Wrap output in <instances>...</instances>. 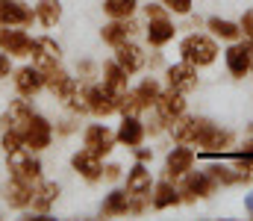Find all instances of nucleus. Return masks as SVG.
Here are the masks:
<instances>
[{
  "mask_svg": "<svg viewBox=\"0 0 253 221\" xmlns=\"http://www.w3.org/2000/svg\"><path fill=\"white\" fill-rule=\"evenodd\" d=\"M12 80H15L18 94H24V97H36V94L44 88V71H42L39 65H24V68H18V71L12 74Z\"/></svg>",
  "mask_w": 253,
  "mask_h": 221,
  "instance_id": "nucleus-15",
  "label": "nucleus"
},
{
  "mask_svg": "<svg viewBox=\"0 0 253 221\" xmlns=\"http://www.w3.org/2000/svg\"><path fill=\"white\" fill-rule=\"evenodd\" d=\"M59 56H62V47L50 36L36 39V44H33V65H39L42 71H47V68L59 65Z\"/></svg>",
  "mask_w": 253,
  "mask_h": 221,
  "instance_id": "nucleus-18",
  "label": "nucleus"
},
{
  "mask_svg": "<svg viewBox=\"0 0 253 221\" xmlns=\"http://www.w3.org/2000/svg\"><path fill=\"white\" fill-rule=\"evenodd\" d=\"M115 142H118V139H115V133H112L106 124H91V127H85V133H83V147L91 150V153H97L100 159L112 153Z\"/></svg>",
  "mask_w": 253,
  "mask_h": 221,
  "instance_id": "nucleus-11",
  "label": "nucleus"
},
{
  "mask_svg": "<svg viewBox=\"0 0 253 221\" xmlns=\"http://www.w3.org/2000/svg\"><path fill=\"white\" fill-rule=\"evenodd\" d=\"M121 174H124V168H121L118 162H109V165H103V180H112V183H115Z\"/></svg>",
  "mask_w": 253,
  "mask_h": 221,
  "instance_id": "nucleus-37",
  "label": "nucleus"
},
{
  "mask_svg": "<svg viewBox=\"0 0 253 221\" xmlns=\"http://www.w3.org/2000/svg\"><path fill=\"white\" fill-rule=\"evenodd\" d=\"M206 27H209V33H212L215 39H224V42H239V39H242V27H239L236 21H227V18H209Z\"/></svg>",
  "mask_w": 253,
  "mask_h": 221,
  "instance_id": "nucleus-30",
  "label": "nucleus"
},
{
  "mask_svg": "<svg viewBox=\"0 0 253 221\" xmlns=\"http://www.w3.org/2000/svg\"><path fill=\"white\" fill-rule=\"evenodd\" d=\"M56 198H59V186H56V183H44V180H42V183L36 186V192H33V204H30V207H33L39 216H47V213H50V207L56 204Z\"/></svg>",
  "mask_w": 253,
  "mask_h": 221,
  "instance_id": "nucleus-25",
  "label": "nucleus"
},
{
  "mask_svg": "<svg viewBox=\"0 0 253 221\" xmlns=\"http://www.w3.org/2000/svg\"><path fill=\"white\" fill-rule=\"evenodd\" d=\"M33 192H36V186H27V183L12 180V183L6 186V204H9L12 210H30Z\"/></svg>",
  "mask_w": 253,
  "mask_h": 221,
  "instance_id": "nucleus-27",
  "label": "nucleus"
},
{
  "mask_svg": "<svg viewBox=\"0 0 253 221\" xmlns=\"http://www.w3.org/2000/svg\"><path fill=\"white\" fill-rule=\"evenodd\" d=\"M251 74H253V65H251Z\"/></svg>",
  "mask_w": 253,
  "mask_h": 221,
  "instance_id": "nucleus-41",
  "label": "nucleus"
},
{
  "mask_svg": "<svg viewBox=\"0 0 253 221\" xmlns=\"http://www.w3.org/2000/svg\"><path fill=\"white\" fill-rule=\"evenodd\" d=\"M144 136H147V130H144L141 115H124L121 124H118V130H115V139L126 147H138L144 142Z\"/></svg>",
  "mask_w": 253,
  "mask_h": 221,
  "instance_id": "nucleus-19",
  "label": "nucleus"
},
{
  "mask_svg": "<svg viewBox=\"0 0 253 221\" xmlns=\"http://www.w3.org/2000/svg\"><path fill=\"white\" fill-rule=\"evenodd\" d=\"M183 201V195H180V186H174V180H162V183H153V198H150V204H153V210H168V207H177Z\"/></svg>",
  "mask_w": 253,
  "mask_h": 221,
  "instance_id": "nucleus-22",
  "label": "nucleus"
},
{
  "mask_svg": "<svg viewBox=\"0 0 253 221\" xmlns=\"http://www.w3.org/2000/svg\"><path fill=\"white\" fill-rule=\"evenodd\" d=\"M132 150H135V159H138V162H150V159H153V150H147V147H132Z\"/></svg>",
  "mask_w": 253,
  "mask_h": 221,
  "instance_id": "nucleus-39",
  "label": "nucleus"
},
{
  "mask_svg": "<svg viewBox=\"0 0 253 221\" xmlns=\"http://www.w3.org/2000/svg\"><path fill=\"white\" fill-rule=\"evenodd\" d=\"M33 115H36L33 103H30V100H24V94H21L18 100H12V103H9V109L0 115V124H3V130H18V133H24Z\"/></svg>",
  "mask_w": 253,
  "mask_h": 221,
  "instance_id": "nucleus-12",
  "label": "nucleus"
},
{
  "mask_svg": "<svg viewBox=\"0 0 253 221\" xmlns=\"http://www.w3.org/2000/svg\"><path fill=\"white\" fill-rule=\"evenodd\" d=\"M206 174H209L218 186H236V183H242L239 171H236V168H230V165H209V168H206Z\"/></svg>",
  "mask_w": 253,
  "mask_h": 221,
  "instance_id": "nucleus-32",
  "label": "nucleus"
},
{
  "mask_svg": "<svg viewBox=\"0 0 253 221\" xmlns=\"http://www.w3.org/2000/svg\"><path fill=\"white\" fill-rule=\"evenodd\" d=\"M168 12H174V15H189L191 6H194V0H159Z\"/></svg>",
  "mask_w": 253,
  "mask_h": 221,
  "instance_id": "nucleus-34",
  "label": "nucleus"
},
{
  "mask_svg": "<svg viewBox=\"0 0 253 221\" xmlns=\"http://www.w3.org/2000/svg\"><path fill=\"white\" fill-rule=\"evenodd\" d=\"M53 142V124L44 118V115H33L30 118V124H27V130H24V147L27 150H33V153H39V150H47Z\"/></svg>",
  "mask_w": 253,
  "mask_h": 221,
  "instance_id": "nucleus-7",
  "label": "nucleus"
},
{
  "mask_svg": "<svg viewBox=\"0 0 253 221\" xmlns=\"http://www.w3.org/2000/svg\"><path fill=\"white\" fill-rule=\"evenodd\" d=\"M138 27L129 21V18H112V24H106L103 30H100V39L106 42V44H112V47H118L121 42L126 39H132V33H135Z\"/></svg>",
  "mask_w": 253,
  "mask_h": 221,
  "instance_id": "nucleus-23",
  "label": "nucleus"
},
{
  "mask_svg": "<svg viewBox=\"0 0 253 221\" xmlns=\"http://www.w3.org/2000/svg\"><path fill=\"white\" fill-rule=\"evenodd\" d=\"M0 147H3L6 156L18 153V150L24 147V133H18V130H3V136H0Z\"/></svg>",
  "mask_w": 253,
  "mask_h": 221,
  "instance_id": "nucleus-33",
  "label": "nucleus"
},
{
  "mask_svg": "<svg viewBox=\"0 0 253 221\" xmlns=\"http://www.w3.org/2000/svg\"><path fill=\"white\" fill-rule=\"evenodd\" d=\"M36 12L21 0H0V27H30Z\"/></svg>",
  "mask_w": 253,
  "mask_h": 221,
  "instance_id": "nucleus-14",
  "label": "nucleus"
},
{
  "mask_svg": "<svg viewBox=\"0 0 253 221\" xmlns=\"http://www.w3.org/2000/svg\"><path fill=\"white\" fill-rule=\"evenodd\" d=\"M174 36H177V27L171 24V18L147 21V27H144V39L150 47H165L168 42H174Z\"/></svg>",
  "mask_w": 253,
  "mask_h": 221,
  "instance_id": "nucleus-21",
  "label": "nucleus"
},
{
  "mask_svg": "<svg viewBox=\"0 0 253 221\" xmlns=\"http://www.w3.org/2000/svg\"><path fill=\"white\" fill-rule=\"evenodd\" d=\"M144 18L147 21H159V18H168V9L162 3H147L144 6Z\"/></svg>",
  "mask_w": 253,
  "mask_h": 221,
  "instance_id": "nucleus-35",
  "label": "nucleus"
},
{
  "mask_svg": "<svg viewBox=\"0 0 253 221\" xmlns=\"http://www.w3.org/2000/svg\"><path fill=\"white\" fill-rule=\"evenodd\" d=\"M33 44L36 39L24 27H0V50L9 56H33Z\"/></svg>",
  "mask_w": 253,
  "mask_h": 221,
  "instance_id": "nucleus-9",
  "label": "nucleus"
},
{
  "mask_svg": "<svg viewBox=\"0 0 253 221\" xmlns=\"http://www.w3.org/2000/svg\"><path fill=\"white\" fill-rule=\"evenodd\" d=\"M103 86L109 88V91H115V94H124L126 88H129V74L112 59V62H103Z\"/></svg>",
  "mask_w": 253,
  "mask_h": 221,
  "instance_id": "nucleus-26",
  "label": "nucleus"
},
{
  "mask_svg": "<svg viewBox=\"0 0 253 221\" xmlns=\"http://www.w3.org/2000/svg\"><path fill=\"white\" fill-rule=\"evenodd\" d=\"M168 88H177V91H183V94H189L197 88V68L191 65V62H177V65H168Z\"/></svg>",
  "mask_w": 253,
  "mask_h": 221,
  "instance_id": "nucleus-17",
  "label": "nucleus"
},
{
  "mask_svg": "<svg viewBox=\"0 0 253 221\" xmlns=\"http://www.w3.org/2000/svg\"><path fill=\"white\" fill-rule=\"evenodd\" d=\"M215 189H218V183L206 174V171H194L191 168L189 174L183 177V186H180V195H183V201H197V198H209V195H215Z\"/></svg>",
  "mask_w": 253,
  "mask_h": 221,
  "instance_id": "nucleus-10",
  "label": "nucleus"
},
{
  "mask_svg": "<svg viewBox=\"0 0 253 221\" xmlns=\"http://www.w3.org/2000/svg\"><path fill=\"white\" fill-rule=\"evenodd\" d=\"M12 56H9V53H6V50H3V53H0V80H6V77H12Z\"/></svg>",
  "mask_w": 253,
  "mask_h": 221,
  "instance_id": "nucleus-38",
  "label": "nucleus"
},
{
  "mask_svg": "<svg viewBox=\"0 0 253 221\" xmlns=\"http://www.w3.org/2000/svg\"><path fill=\"white\" fill-rule=\"evenodd\" d=\"M33 12H36V21L42 27H56L62 21V3L59 0H39Z\"/></svg>",
  "mask_w": 253,
  "mask_h": 221,
  "instance_id": "nucleus-29",
  "label": "nucleus"
},
{
  "mask_svg": "<svg viewBox=\"0 0 253 221\" xmlns=\"http://www.w3.org/2000/svg\"><path fill=\"white\" fill-rule=\"evenodd\" d=\"M83 97H85L88 112H91V115H100V118L115 115V112L121 109V94L109 91L103 83H91V86H85V88H83Z\"/></svg>",
  "mask_w": 253,
  "mask_h": 221,
  "instance_id": "nucleus-4",
  "label": "nucleus"
},
{
  "mask_svg": "<svg viewBox=\"0 0 253 221\" xmlns=\"http://www.w3.org/2000/svg\"><path fill=\"white\" fill-rule=\"evenodd\" d=\"M71 168L83 177V180H88V183H97V180H103V159L97 156V153H91V150H77L74 156H71Z\"/></svg>",
  "mask_w": 253,
  "mask_h": 221,
  "instance_id": "nucleus-13",
  "label": "nucleus"
},
{
  "mask_svg": "<svg viewBox=\"0 0 253 221\" xmlns=\"http://www.w3.org/2000/svg\"><path fill=\"white\" fill-rule=\"evenodd\" d=\"M156 109H159V112H162L168 121H174V118L186 115L189 103H186V94H183V91H177V88H165V91H159Z\"/></svg>",
  "mask_w": 253,
  "mask_h": 221,
  "instance_id": "nucleus-20",
  "label": "nucleus"
},
{
  "mask_svg": "<svg viewBox=\"0 0 253 221\" xmlns=\"http://www.w3.org/2000/svg\"><path fill=\"white\" fill-rule=\"evenodd\" d=\"M239 27H242V36H245V39H253V9H251V12H245V15H242Z\"/></svg>",
  "mask_w": 253,
  "mask_h": 221,
  "instance_id": "nucleus-36",
  "label": "nucleus"
},
{
  "mask_svg": "<svg viewBox=\"0 0 253 221\" xmlns=\"http://www.w3.org/2000/svg\"><path fill=\"white\" fill-rule=\"evenodd\" d=\"M138 9V0H103V12L109 18H132Z\"/></svg>",
  "mask_w": 253,
  "mask_h": 221,
  "instance_id": "nucleus-31",
  "label": "nucleus"
},
{
  "mask_svg": "<svg viewBox=\"0 0 253 221\" xmlns=\"http://www.w3.org/2000/svg\"><path fill=\"white\" fill-rule=\"evenodd\" d=\"M224 62H227V71L233 77H245L251 74L253 65V39H239V42H230L227 53H224Z\"/></svg>",
  "mask_w": 253,
  "mask_h": 221,
  "instance_id": "nucleus-8",
  "label": "nucleus"
},
{
  "mask_svg": "<svg viewBox=\"0 0 253 221\" xmlns=\"http://www.w3.org/2000/svg\"><path fill=\"white\" fill-rule=\"evenodd\" d=\"M194 159H197L194 147L177 142V147H171L168 156H165V177L168 180H183L191 168H194Z\"/></svg>",
  "mask_w": 253,
  "mask_h": 221,
  "instance_id": "nucleus-6",
  "label": "nucleus"
},
{
  "mask_svg": "<svg viewBox=\"0 0 253 221\" xmlns=\"http://www.w3.org/2000/svg\"><path fill=\"white\" fill-rule=\"evenodd\" d=\"M9 174H12V180H18V183L39 186V183H42V162L33 156V150L21 147L18 153L9 156Z\"/></svg>",
  "mask_w": 253,
  "mask_h": 221,
  "instance_id": "nucleus-5",
  "label": "nucleus"
},
{
  "mask_svg": "<svg viewBox=\"0 0 253 221\" xmlns=\"http://www.w3.org/2000/svg\"><path fill=\"white\" fill-rule=\"evenodd\" d=\"M91 71H94V65H91V62H80V74H83V80H88Z\"/></svg>",
  "mask_w": 253,
  "mask_h": 221,
  "instance_id": "nucleus-40",
  "label": "nucleus"
},
{
  "mask_svg": "<svg viewBox=\"0 0 253 221\" xmlns=\"http://www.w3.org/2000/svg\"><path fill=\"white\" fill-rule=\"evenodd\" d=\"M233 142H236V136L230 130L218 127L209 118H197V130H194V139H191L194 147H200L206 153H224V150L233 147Z\"/></svg>",
  "mask_w": 253,
  "mask_h": 221,
  "instance_id": "nucleus-2",
  "label": "nucleus"
},
{
  "mask_svg": "<svg viewBox=\"0 0 253 221\" xmlns=\"http://www.w3.org/2000/svg\"><path fill=\"white\" fill-rule=\"evenodd\" d=\"M129 213V192L126 189H115L106 195L103 207H100V216L103 219H115V216H126Z\"/></svg>",
  "mask_w": 253,
  "mask_h": 221,
  "instance_id": "nucleus-28",
  "label": "nucleus"
},
{
  "mask_svg": "<svg viewBox=\"0 0 253 221\" xmlns=\"http://www.w3.org/2000/svg\"><path fill=\"white\" fill-rule=\"evenodd\" d=\"M115 62H118L129 77H132V74H138L144 65H147V53H144L135 42H129V39H126V42H121V44L115 47Z\"/></svg>",
  "mask_w": 253,
  "mask_h": 221,
  "instance_id": "nucleus-16",
  "label": "nucleus"
},
{
  "mask_svg": "<svg viewBox=\"0 0 253 221\" xmlns=\"http://www.w3.org/2000/svg\"><path fill=\"white\" fill-rule=\"evenodd\" d=\"M126 192L129 195H150L153 192V177L144 162H135L126 174Z\"/></svg>",
  "mask_w": 253,
  "mask_h": 221,
  "instance_id": "nucleus-24",
  "label": "nucleus"
},
{
  "mask_svg": "<svg viewBox=\"0 0 253 221\" xmlns=\"http://www.w3.org/2000/svg\"><path fill=\"white\" fill-rule=\"evenodd\" d=\"M159 91H162V86H159L153 77L141 80L135 88H126L124 94H121V109H118V112H124V115L150 112V109L156 106V100H159Z\"/></svg>",
  "mask_w": 253,
  "mask_h": 221,
  "instance_id": "nucleus-1",
  "label": "nucleus"
},
{
  "mask_svg": "<svg viewBox=\"0 0 253 221\" xmlns=\"http://www.w3.org/2000/svg\"><path fill=\"white\" fill-rule=\"evenodd\" d=\"M180 56L191 62L194 68H206L218 59V44L212 36H203V33H191L180 42Z\"/></svg>",
  "mask_w": 253,
  "mask_h": 221,
  "instance_id": "nucleus-3",
  "label": "nucleus"
}]
</instances>
